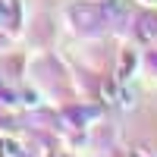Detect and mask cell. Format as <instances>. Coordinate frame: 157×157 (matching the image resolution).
I'll return each instance as SVG.
<instances>
[{
  "instance_id": "6da1fadb",
  "label": "cell",
  "mask_w": 157,
  "mask_h": 157,
  "mask_svg": "<svg viewBox=\"0 0 157 157\" xmlns=\"http://www.w3.org/2000/svg\"><path fill=\"white\" fill-rule=\"evenodd\" d=\"M135 63H138L135 50H126V54H123V63H120V69H116V78H120V82H129V78H132V72H135Z\"/></svg>"
},
{
  "instance_id": "7a4b0ae2",
  "label": "cell",
  "mask_w": 157,
  "mask_h": 157,
  "mask_svg": "<svg viewBox=\"0 0 157 157\" xmlns=\"http://www.w3.org/2000/svg\"><path fill=\"white\" fill-rule=\"evenodd\" d=\"M0 157H25V148L16 138H0Z\"/></svg>"
},
{
  "instance_id": "3957f363",
  "label": "cell",
  "mask_w": 157,
  "mask_h": 157,
  "mask_svg": "<svg viewBox=\"0 0 157 157\" xmlns=\"http://www.w3.org/2000/svg\"><path fill=\"white\" fill-rule=\"evenodd\" d=\"M135 98H138V91H135L132 85L120 82V94H116V104H120V107H135Z\"/></svg>"
},
{
  "instance_id": "277c9868",
  "label": "cell",
  "mask_w": 157,
  "mask_h": 157,
  "mask_svg": "<svg viewBox=\"0 0 157 157\" xmlns=\"http://www.w3.org/2000/svg\"><path fill=\"white\" fill-rule=\"evenodd\" d=\"M138 38H141V41H154V38H157V19L154 16L138 22Z\"/></svg>"
},
{
  "instance_id": "5b68a950",
  "label": "cell",
  "mask_w": 157,
  "mask_h": 157,
  "mask_svg": "<svg viewBox=\"0 0 157 157\" xmlns=\"http://www.w3.org/2000/svg\"><path fill=\"white\" fill-rule=\"evenodd\" d=\"M13 16H16V3L13 0H0V22H6Z\"/></svg>"
},
{
  "instance_id": "8992f818",
  "label": "cell",
  "mask_w": 157,
  "mask_h": 157,
  "mask_svg": "<svg viewBox=\"0 0 157 157\" xmlns=\"http://www.w3.org/2000/svg\"><path fill=\"white\" fill-rule=\"evenodd\" d=\"M107 13L116 16V19H123L126 16V3H123V0H113V3H107Z\"/></svg>"
}]
</instances>
